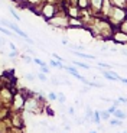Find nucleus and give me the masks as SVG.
Segmentation results:
<instances>
[{
	"mask_svg": "<svg viewBox=\"0 0 127 133\" xmlns=\"http://www.w3.org/2000/svg\"><path fill=\"white\" fill-rule=\"evenodd\" d=\"M0 22H2V23H3V25H4V26H7V28H10V29L13 30V32H16V33H17V35H19V36H20V38H23V39H25V41H27V42H29V43H33V41L30 39V38H29V36H27L26 33H25V32H23V30L20 29V28H19V26H16V25H15V23H10L9 20H4V19H0Z\"/></svg>",
	"mask_w": 127,
	"mask_h": 133,
	"instance_id": "f257e3e1",
	"label": "nucleus"
},
{
	"mask_svg": "<svg viewBox=\"0 0 127 133\" xmlns=\"http://www.w3.org/2000/svg\"><path fill=\"white\" fill-rule=\"evenodd\" d=\"M101 74H103L105 78H108V80H120V77L117 75L116 72H110V71H104L101 70Z\"/></svg>",
	"mask_w": 127,
	"mask_h": 133,
	"instance_id": "f03ea898",
	"label": "nucleus"
},
{
	"mask_svg": "<svg viewBox=\"0 0 127 133\" xmlns=\"http://www.w3.org/2000/svg\"><path fill=\"white\" fill-rule=\"evenodd\" d=\"M72 54L74 55H77V57H81V58H85V59H95V57H93V55H88V54H84L81 52V51H77V49H72Z\"/></svg>",
	"mask_w": 127,
	"mask_h": 133,
	"instance_id": "7ed1b4c3",
	"label": "nucleus"
},
{
	"mask_svg": "<svg viewBox=\"0 0 127 133\" xmlns=\"http://www.w3.org/2000/svg\"><path fill=\"white\" fill-rule=\"evenodd\" d=\"M113 114L117 117V119H121V120H124V119L127 117V114L124 113V111H121V110H117V109L114 110V113H113Z\"/></svg>",
	"mask_w": 127,
	"mask_h": 133,
	"instance_id": "20e7f679",
	"label": "nucleus"
},
{
	"mask_svg": "<svg viewBox=\"0 0 127 133\" xmlns=\"http://www.w3.org/2000/svg\"><path fill=\"white\" fill-rule=\"evenodd\" d=\"M110 124L111 126H121V119H113V120H110Z\"/></svg>",
	"mask_w": 127,
	"mask_h": 133,
	"instance_id": "39448f33",
	"label": "nucleus"
},
{
	"mask_svg": "<svg viewBox=\"0 0 127 133\" xmlns=\"http://www.w3.org/2000/svg\"><path fill=\"white\" fill-rule=\"evenodd\" d=\"M75 65H78V66H81V68H85V70H90V65L88 64H84V62H81V61H75Z\"/></svg>",
	"mask_w": 127,
	"mask_h": 133,
	"instance_id": "423d86ee",
	"label": "nucleus"
},
{
	"mask_svg": "<svg viewBox=\"0 0 127 133\" xmlns=\"http://www.w3.org/2000/svg\"><path fill=\"white\" fill-rule=\"evenodd\" d=\"M100 117L103 120H108L110 119V111H101L100 113Z\"/></svg>",
	"mask_w": 127,
	"mask_h": 133,
	"instance_id": "0eeeda50",
	"label": "nucleus"
},
{
	"mask_svg": "<svg viewBox=\"0 0 127 133\" xmlns=\"http://www.w3.org/2000/svg\"><path fill=\"white\" fill-rule=\"evenodd\" d=\"M94 123H100V111H95L94 113Z\"/></svg>",
	"mask_w": 127,
	"mask_h": 133,
	"instance_id": "6e6552de",
	"label": "nucleus"
},
{
	"mask_svg": "<svg viewBox=\"0 0 127 133\" xmlns=\"http://www.w3.org/2000/svg\"><path fill=\"white\" fill-rule=\"evenodd\" d=\"M10 13H12V16H13V17H15V19H17V20H20V16H19V15H17V13H16V12H15V10H13V9H10Z\"/></svg>",
	"mask_w": 127,
	"mask_h": 133,
	"instance_id": "1a4fd4ad",
	"label": "nucleus"
},
{
	"mask_svg": "<svg viewBox=\"0 0 127 133\" xmlns=\"http://www.w3.org/2000/svg\"><path fill=\"white\" fill-rule=\"evenodd\" d=\"M25 78H26V80H29V81H33L35 80V75H33V74H26V75H25Z\"/></svg>",
	"mask_w": 127,
	"mask_h": 133,
	"instance_id": "9d476101",
	"label": "nucleus"
},
{
	"mask_svg": "<svg viewBox=\"0 0 127 133\" xmlns=\"http://www.w3.org/2000/svg\"><path fill=\"white\" fill-rule=\"evenodd\" d=\"M35 64H38V65H40V66H44V65H46V64L44 62V61H40V59H38V58H35Z\"/></svg>",
	"mask_w": 127,
	"mask_h": 133,
	"instance_id": "9b49d317",
	"label": "nucleus"
},
{
	"mask_svg": "<svg viewBox=\"0 0 127 133\" xmlns=\"http://www.w3.org/2000/svg\"><path fill=\"white\" fill-rule=\"evenodd\" d=\"M38 78H39L40 81H46V75H45L44 72H42V74H38Z\"/></svg>",
	"mask_w": 127,
	"mask_h": 133,
	"instance_id": "f8f14e48",
	"label": "nucleus"
},
{
	"mask_svg": "<svg viewBox=\"0 0 127 133\" xmlns=\"http://www.w3.org/2000/svg\"><path fill=\"white\" fill-rule=\"evenodd\" d=\"M58 100H59L61 103H65V96H64V94H58Z\"/></svg>",
	"mask_w": 127,
	"mask_h": 133,
	"instance_id": "ddd939ff",
	"label": "nucleus"
},
{
	"mask_svg": "<svg viewBox=\"0 0 127 133\" xmlns=\"http://www.w3.org/2000/svg\"><path fill=\"white\" fill-rule=\"evenodd\" d=\"M48 97H49L51 100H57V98H58V96H57L55 93H49V94H48Z\"/></svg>",
	"mask_w": 127,
	"mask_h": 133,
	"instance_id": "4468645a",
	"label": "nucleus"
},
{
	"mask_svg": "<svg viewBox=\"0 0 127 133\" xmlns=\"http://www.w3.org/2000/svg\"><path fill=\"white\" fill-rule=\"evenodd\" d=\"M40 71H42V72H44V74H48V72H49V68H48L46 65H44V66H42V68H40Z\"/></svg>",
	"mask_w": 127,
	"mask_h": 133,
	"instance_id": "2eb2a0df",
	"label": "nucleus"
},
{
	"mask_svg": "<svg viewBox=\"0 0 127 133\" xmlns=\"http://www.w3.org/2000/svg\"><path fill=\"white\" fill-rule=\"evenodd\" d=\"M98 65L104 66V68H110V66H111V65H108V64H105V62H98Z\"/></svg>",
	"mask_w": 127,
	"mask_h": 133,
	"instance_id": "dca6fc26",
	"label": "nucleus"
},
{
	"mask_svg": "<svg viewBox=\"0 0 127 133\" xmlns=\"http://www.w3.org/2000/svg\"><path fill=\"white\" fill-rule=\"evenodd\" d=\"M51 10H52V9H51V7H45V15H48V16H49V15L52 13Z\"/></svg>",
	"mask_w": 127,
	"mask_h": 133,
	"instance_id": "f3484780",
	"label": "nucleus"
},
{
	"mask_svg": "<svg viewBox=\"0 0 127 133\" xmlns=\"http://www.w3.org/2000/svg\"><path fill=\"white\" fill-rule=\"evenodd\" d=\"M23 61H25V62H27V64H30V62H32V58H29V57H23Z\"/></svg>",
	"mask_w": 127,
	"mask_h": 133,
	"instance_id": "a211bd4d",
	"label": "nucleus"
},
{
	"mask_svg": "<svg viewBox=\"0 0 127 133\" xmlns=\"http://www.w3.org/2000/svg\"><path fill=\"white\" fill-rule=\"evenodd\" d=\"M114 110H116V106H113L111 109H108V111H110V114H113V113H114Z\"/></svg>",
	"mask_w": 127,
	"mask_h": 133,
	"instance_id": "6ab92c4d",
	"label": "nucleus"
},
{
	"mask_svg": "<svg viewBox=\"0 0 127 133\" xmlns=\"http://www.w3.org/2000/svg\"><path fill=\"white\" fill-rule=\"evenodd\" d=\"M118 81H121V83H123V84H127V78H120V80H118Z\"/></svg>",
	"mask_w": 127,
	"mask_h": 133,
	"instance_id": "aec40b11",
	"label": "nucleus"
},
{
	"mask_svg": "<svg viewBox=\"0 0 127 133\" xmlns=\"http://www.w3.org/2000/svg\"><path fill=\"white\" fill-rule=\"evenodd\" d=\"M121 54H123V55H126V57H127V49H121Z\"/></svg>",
	"mask_w": 127,
	"mask_h": 133,
	"instance_id": "412c9836",
	"label": "nucleus"
},
{
	"mask_svg": "<svg viewBox=\"0 0 127 133\" xmlns=\"http://www.w3.org/2000/svg\"><path fill=\"white\" fill-rule=\"evenodd\" d=\"M4 42H6V41H4V39H0V45H3Z\"/></svg>",
	"mask_w": 127,
	"mask_h": 133,
	"instance_id": "4be33fe9",
	"label": "nucleus"
}]
</instances>
